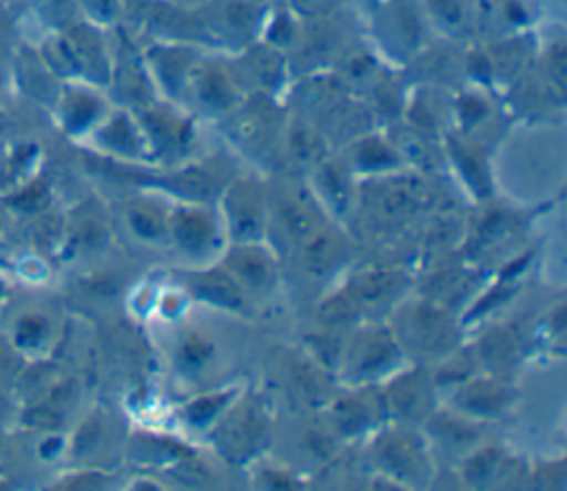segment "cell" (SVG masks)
I'll use <instances>...</instances> for the list:
<instances>
[{
  "instance_id": "cell-2",
  "label": "cell",
  "mask_w": 567,
  "mask_h": 491,
  "mask_svg": "<svg viewBox=\"0 0 567 491\" xmlns=\"http://www.w3.org/2000/svg\"><path fill=\"white\" fill-rule=\"evenodd\" d=\"M175 232L186 248H202L210 239V223L197 212H182L177 217Z\"/></svg>"
},
{
  "instance_id": "cell-5",
  "label": "cell",
  "mask_w": 567,
  "mask_h": 491,
  "mask_svg": "<svg viewBox=\"0 0 567 491\" xmlns=\"http://www.w3.org/2000/svg\"><path fill=\"white\" fill-rule=\"evenodd\" d=\"M131 219H133V226H135V230L137 232H142V234H157L159 230H162V221H159V217H157V212H148V210H133V215H131Z\"/></svg>"
},
{
  "instance_id": "cell-3",
  "label": "cell",
  "mask_w": 567,
  "mask_h": 491,
  "mask_svg": "<svg viewBox=\"0 0 567 491\" xmlns=\"http://www.w3.org/2000/svg\"><path fill=\"white\" fill-rule=\"evenodd\" d=\"M233 217L239 232H255L259 223V206L252 195H235L233 199Z\"/></svg>"
},
{
  "instance_id": "cell-4",
  "label": "cell",
  "mask_w": 567,
  "mask_h": 491,
  "mask_svg": "<svg viewBox=\"0 0 567 491\" xmlns=\"http://www.w3.org/2000/svg\"><path fill=\"white\" fill-rule=\"evenodd\" d=\"M197 288L206 299H213L215 303H224V305H237L239 303V296H237L235 288L228 281L219 279V276L206 279V281L197 283Z\"/></svg>"
},
{
  "instance_id": "cell-1",
  "label": "cell",
  "mask_w": 567,
  "mask_h": 491,
  "mask_svg": "<svg viewBox=\"0 0 567 491\" xmlns=\"http://www.w3.org/2000/svg\"><path fill=\"white\" fill-rule=\"evenodd\" d=\"M230 268L233 272L248 285L252 288H259V285H266L268 283V276H270V265L268 261L252 252V250H244V252H237L230 261Z\"/></svg>"
},
{
  "instance_id": "cell-6",
  "label": "cell",
  "mask_w": 567,
  "mask_h": 491,
  "mask_svg": "<svg viewBox=\"0 0 567 491\" xmlns=\"http://www.w3.org/2000/svg\"><path fill=\"white\" fill-rule=\"evenodd\" d=\"M439 15L445 20V22H458L463 18V7H461V0H432Z\"/></svg>"
}]
</instances>
